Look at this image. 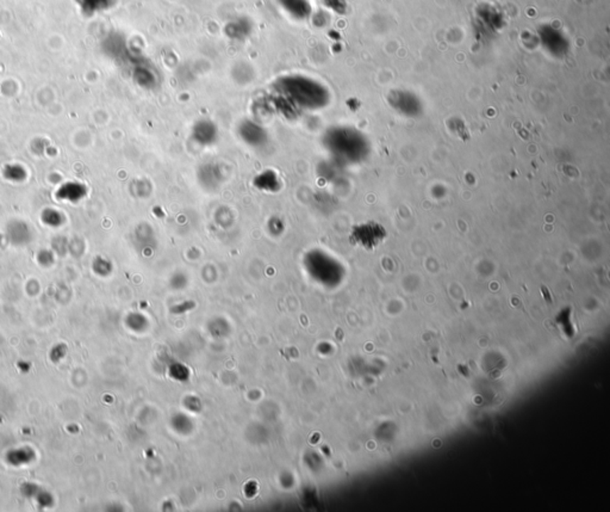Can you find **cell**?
I'll use <instances>...</instances> for the list:
<instances>
[{
  "label": "cell",
  "mask_w": 610,
  "mask_h": 512,
  "mask_svg": "<svg viewBox=\"0 0 610 512\" xmlns=\"http://www.w3.org/2000/svg\"><path fill=\"white\" fill-rule=\"evenodd\" d=\"M278 3L293 18L305 19L310 16L311 5L309 0H278Z\"/></svg>",
  "instance_id": "obj_3"
},
{
  "label": "cell",
  "mask_w": 610,
  "mask_h": 512,
  "mask_svg": "<svg viewBox=\"0 0 610 512\" xmlns=\"http://www.w3.org/2000/svg\"><path fill=\"white\" fill-rule=\"evenodd\" d=\"M354 235L356 244H360L365 249L374 250L384 242L388 234L384 227L379 223H369L358 228V233Z\"/></svg>",
  "instance_id": "obj_1"
},
{
  "label": "cell",
  "mask_w": 610,
  "mask_h": 512,
  "mask_svg": "<svg viewBox=\"0 0 610 512\" xmlns=\"http://www.w3.org/2000/svg\"><path fill=\"white\" fill-rule=\"evenodd\" d=\"M327 6L335 12L344 14L346 11V1L344 0H325Z\"/></svg>",
  "instance_id": "obj_4"
},
{
  "label": "cell",
  "mask_w": 610,
  "mask_h": 512,
  "mask_svg": "<svg viewBox=\"0 0 610 512\" xmlns=\"http://www.w3.org/2000/svg\"><path fill=\"white\" fill-rule=\"evenodd\" d=\"M538 35L541 43L548 50L552 53L566 52L569 47V41L562 30L555 28L552 24H543L538 29Z\"/></svg>",
  "instance_id": "obj_2"
}]
</instances>
